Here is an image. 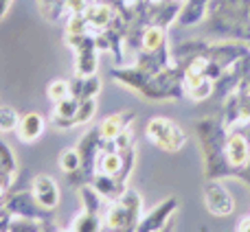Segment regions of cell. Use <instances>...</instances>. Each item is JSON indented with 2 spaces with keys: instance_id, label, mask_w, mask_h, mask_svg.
<instances>
[{
  "instance_id": "cell-1",
  "label": "cell",
  "mask_w": 250,
  "mask_h": 232,
  "mask_svg": "<svg viewBox=\"0 0 250 232\" xmlns=\"http://www.w3.org/2000/svg\"><path fill=\"white\" fill-rule=\"evenodd\" d=\"M114 81L136 90L141 97L151 101H178L187 97L185 81H182V68L178 64L160 70V73H143L136 66H119L112 68Z\"/></svg>"
},
{
  "instance_id": "cell-2",
  "label": "cell",
  "mask_w": 250,
  "mask_h": 232,
  "mask_svg": "<svg viewBox=\"0 0 250 232\" xmlns=\"http://www.w3.org/2000/svg\"><path fill=\"white\" fill-rule=\"evenodd\" d=\"M229 129L224 127L220 118L215 116H207L195 123V134L200 138L204 154V167H207V177L208 180H217V177H226L229 173V164H226L224 155V145Z\"/></svg>"
},
{
  "instance_id": "cell-3",
  "label": "cell",
  "mask_w": 250,
  "mask_h": 232,
  "mask_svg": "<svg viewBox=\"0 0 250 232\" xmlns=\"http://www.w3.org/2000/svg\"><path fill=\"white\" fill-rule=\"evenodd\" d=\"M143 217V199L136 191L125 189L123 195L112 202L105 211L104 228L105 232H136Z\"/></svg>"
},
{
  "instance_id": "cell-4",
  "label": "cell",
  "mask_w": 250,
  "mask_h": 232,
  "mask_svg": "<svg viewBox=\"0 0 250 232\" xmlns=\"http://www.w3.org/2000/svg\"><path fill=\"white\" fill-rule=\"evenodd\" d=\"M145 136L147 140H151L156 147L165 151H180L187 145V134L182 132L180 125H176L169 118H163V116L147 120Z\"/></svg>"
},
{
  "instance_id": "cell-5",
  "label": "cell",
  "mask_w": 250,
  "mask_h": 232,
  "mask_svg": "<svg viewBox=\"0 0 250 232\" xmlns=\"http://www.w3.org/2000/svg\"><path fill=\"white\" fill-rule=\"evenodd\" d=\"M250 154V136L244 129H233L226 136V145H224V155H226V164H229V173L233 177L242 180L244 175V164L248 160Z\"/></svg>"
},
{
  "instance_id": "cell-6",
  "label": "cell",
  "mask_w": 250,
  "mask_h": 232,
  "mask_svg": "<svg viewBox=\"0 0 250 232\" xmlns=\"http://www.w3.org/2000/svg\"><path fill=\"white\" fill-rule=\"evenodd\" d=\"M178 211V197L171 195V197H165L154 211H149L147 215L141 217L136 226V232H163L171 224L173 213Z\"/></svg>"
},
{
  "instance_id": "cell-7",
  "label": "cell",
  "mask_w": 250,
  "mask_h": 232,
  "mask_svg": "<svg viewBox=\"0 0 250 232\" xmlns=\"http://www.w3.org/2000/svg\"><path fill=\"white\" fill-rule=\"evenodd\" d=\"M2 208L9 213L11 217H20V219H35V221H44L46 219V208H42L35 202L33 193H18L11 197H4Z\"/></svg>"
},
{
  "instance_id": "cell-8",
  "label": "cell",
  "mask_w": 250,
  "mask_h": 232,
  "mask_svg": "<svg viewBox=\"0 0 250 232\" xmlns=\"http://www.w3.org/2000/svg\"><path fill=\"white\" fill-rule=\"evenodd\" d=\"M204 204H207V211L213 217H229L235 211V199L229 193L222 182L208 180V184L204 186Z\"/></svg>"
},
{
  "instance_id": "cell-9",
  "label": "cell",
  "mask_w": 250,
  "mask_h": 232,
  "mask_svg": "<svg viewBox=\"0 0 250 232\" xmlns=\"http://www.w3.org/2000/svg\"><path fill=\"white\" fill-rule=\"evenodd\" d=\"M31 193H33L35 202H38L42 208H46V211H55V208L60 206V186L55 184L53 177L38 175L33 180Z\"/></svg>"
},
{
  "instance_id": "cell-10",
  "label": "cell",
  "mask_w": 250,
  "mask_h": 232,
  "mask_svg": "<svg viewBox=\"0 0 250 232\" xmlns=\"http://www.w3.org/2000/svg\"><path fill=\"white\" fill-rule=\"evenodd\" d=\"M208 7H211V0H182L180 13H178V26H195L202 24L207 20Z\"/></svg>"
},
{
  "instance_id": "cell-11",
  "label": "cell",
  "mask_w": 250,
  "mask_h": 232,
  "mask_svg": "<svg viewBox=\"0 0 250 232\" xmlns=\"http://www.w3.org/2000/svg\"><path fill=\"white\" fill-rule=\"evenodd\" d=\"M86 20L88 24H90V33L97 35V33H104L105 29L110 26V22H112L114 18V7L110 2H90V7L86 9Z\"/></svg>"
},
{
  "instance_id": "cell-12",
  "label": "cell",
  "mask_w": 250,
  "mask_h": 232,
  "mask_svg": "<svg viewBox=\"0 0 250 232\" xmlns=\"http://www.w3.org/2000/svg\"><path fill=\"white\" fill-rule=\"evenodd\" d=\"M44 129H46V120H44V116L40 112H26L20 116V123H18V138H20L22 142H35L40 136L44 134Z\"/></svg>"
},
{
  "instance_id": "cell-13",
  "label": "cell",
  "mask_w": 250,
  "mask_h": 232,
  "mask_svg": "<svg viewBox=\"0 0 250 232\" xmlns=\"http://www.w3.org/2000/svg\"><path fill=\"white\" fill-rule=\"evenodd\" d=\"M79 110V101L75 99L73 95L66 97L64 101L55 103L53 108V114H51V125L57 129H70L75 127V114Z\"/></svg>"
},
{
  "instance_id": "cell-14",
  "label": "cell",
  "mask_w": 250,
  "mask_h": 232,
  "mask_svg": "<svg viewBox=\"0 0 250 232\" xmlns=\"http://www.w3.org/2000/svg\"><path fill=\"white\" fill-rule=\"evenodd\" d=\"M134 120V114L127 112V110H123V112H114L110 116H105L104 120H101L99 125V134L101 138H104L105 142H112L114 138L119 136L121 132H125V129L129 127V123Z\"/></svg>"
},
{
  "instance_id": "cell-15",
  "label": "cell",
  "mask_w": 250,
  "mask_h": 232,
  "mask_svg": "<svg viewBox=\"0 0 250 232\" xmlns=\"http://www.w3.org/2000/svg\"><path fill=\"white\" fill-rule=\"evenodd\" d=\"M99 90H101V79L97 77V75H92V77H77V75H75V79L70 81V95H73L79 103L86 99H97Z\"/></svg>"
},
{
  "instance_id": "cell-16",
  "label": "cell",
  "mask_w": 250,
  "mask_h": 232,
  "mask_svg": "<svg viewBox=\"0 0 250 232\" xmlns=\"http://www.w3.org/2000/svg\"><path fill=\"white\" fill-rule=\"evenodd\" d=\"M167 44V29L158 24H147L141 31V51H158Z\"/></svg>"
},
{
  "instance_id": "cell-17",
  "label": "cell",
  "mask_w": 250,
  "mask_h": 232,
  "mask_svg": "<svg viewBox=\"0 0 250 232\" xmlns=\"http://www.w3.org/2000/svg\"><path fill=\"white\" fill-rule=\"evenodd\" d=\"M13 177H16V155L7 142L0 140V184L9 189L13 184Z\"/></svg>"
},
{
  "instance_id": "cell-18",
  "label": "cell",
  "mask_w": 250,
  "mask_h": 232,
  "mask_svg": "<svg viewBox=\"0 0 250 232\" xmlns=\"http://www.w3.org/2000/svg\"><path fill=\"white\" fill-rule=\"evenodd\" d=\"M70 232H104V224H101V215L97 213H88L82 211L75 217Z\"/></svg>"
},
{
  "instance_id": "cell-19",
  "label": "cell",
  "mask_w": 250,
  "mask_h": 232,
  "mask_svg": "<svg viewBox=\"0 0 250 232\" xmlns=\"http://www.w3.org/2000/svg\"><path fill=\"white\" fill-rule=\"evenodd\" d=\"M60 169L66 173V175H70V177L82 175V155H79L77 147H75V149L62 151V155H60Z\"/></svg>"
},
{
  "instance_id": "cell-20",
  "label": "cell",
  "mask_w": 250,
  "mask_h": 232,
  "mask_svg": "<svg viewBox=\"0 0 250 232\" xmlns=\"http://www.w3.org/2000/svg\"><path fill=\"white\" fill-rule=\"evenodd\" d=\"M213 95H215V81H213V79H202L198 86L187 90V97H189L191 101H207V99H211Z\"/></svg>"
},
{
  "instance_id": "cell-21",
  "label": "cell",
  "mask_w": 250,
  "mask_h": 232,
  "mask_svg": "<svg viewBox=\"0 0 250 232\" xmlns=\"http://www.w3.org/2000/svg\"><path fill=\"white\" fill-rule=\"evenodd\" d=\"M64 33L66 35H86L90 33V24H88L86 16L83 13H75V16H68L64 24Z\"/></svg>"
},
{
  "instance_id": "cell-22",
  "label": "cell",
  "mask_w": 250,
  "mask_h": 232,
  "mask_svg": "<svg viewBox=\"0 0 250 232\" xmlns=\"http://www.w3.org/2000/svg\"><path fill=\"white\" fill-rule=\"evenodd\" d=\"M46 95L53 103H60L66 97H70V81H66V79H55V81L48 83Z\"/></svg>"
},
{
  "instance_id": "cell-23",
  "label": "cell",
  "mask_w": 250,
  "mask_h": 232,
  "mask_svg": "<svg viewBox=\"0 0 250 232\" xmlns=\"http://www.w3.org/2000/svg\"><path fill=\"white\" fill-rule=\"evenodd\" d=\"M97 114V99H86L79 103V110L75 114V127L79 125H88Z\"/></svg>"
},
{
  "instance_id": "cell-24",
  "label": "cell",
  "mask_w": 250,
  "mask_h": 232,
  "mask_svg": "<svg viewBox=\"0 0 250 232\" xmlns=\"http://www.w3.org/2000/svg\"><path fill=\"white\" fill-rule=\"evenodd\" d=\"M20 123V114L9 105H0V132H16Z\"/></svg>"
},
{
  "instance_id": "cell-25",
  "label": "cell",
  "mask_w": 250,
  "mask_h": 232,
  "mask_svg": "<svg viewBox=\"0 0 250 232\" xmlns=\"http://www.w3.org/2000/svg\"><path fill=\"white\" fill-rule=\"evenodd\" d=\"M92 0H64V9L68 16H75V13H86V9L90 7Z\"/></svg>"
},
{
  "instance_id": "cell-26",
  "label": "cell",
  "mask_w": 250,
  "mask_h": 232,
  "mask_svg": "<svg viewBox=\"0 0 250 232\" xmlns=\"http://www.w3.org/2000/svg\"><path fill=\"white\" fill-rule=\"evenodd\" d=\"M237 232H250V217H244L237 224Z\"/></svg>"
},
{
  "instance_id": "cell-27",
  "label": "cell",
  "mask_w": 250,
  "mask_h": 232,
  "mask_svg": "<svg viewBox=\"0 0 250 232\" xmlns=\"http://www.w3.org/2000/svg\"><path fill=\"white\" fill-rule=\"evenodd\" d=\"M242 182H246V184H250V154H248L246 164H244V175H242Z\"/></svg>"
},
{
  "instance_id": "cell-28",
  "label": "cell",
  "mask_w": 250,
  "mask_h": 232,
  "mask_svg": "<svg viewBox=\"0 0 250 232\" xmlns=\"http://www.w3.org/2000/svg\"><path fill=\"white\" fill-rule=\"evenodd\" d=\"M9 4H11V0H0V20H2L4 13L9 11Z\"/></svg>"
},
{
  "instance_id": "cell-29",
  "label": "cell",
  "mask_w": 250,
  "mask_h": 232,
  "mask_svg": "<svg viewBox=\"0 0 250 232\" xmlns=\"http://www.w3.org/2000/svg\"><path fill=\"white\" fill-rule=\"evenodd\" d=\"M60 232H70V230H60Z\"/></svg>"
},
{
  "instance_id": "cell-30",
  "label": "cell",
  "mask_w": 250,
  "mask_h": 232,
  "mask_svg": "<svg viewBox=\"0 0 250 232\" xmlns=\"http://www.w3.org/2000/svg\"><path fill=\"white\" fill-rule=\"evenodd\" d=\"M176 2H182V0H176Z\"/></svg>"
},
{
  "instance_id": "cell-31",
  "label": "cell",
  "mask_w": 250,
  "mask_h": 232,
  "mask_svg": "<svg viewBox=\"0 0 250 232\" xmlns=\"http://www.w3.org/2000/svg\"><path fill=\"white\" fill-rule=\"evenodd\" d=\"M167 232H171V228H169V230H167Z\"/></svg>"
}]
</instances>
